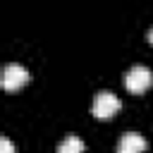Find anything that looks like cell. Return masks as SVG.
Wrapping results in <instances>:
<instances>
[{
	"instance_id": "5b68a950",
	"label": "cell",
	"mask_w": 153,
	"mask_h": 153,
	"mask_svg": "<svg viewBox=\"0 0 153 153\" xmlns=\"http://www.w3.org/2000/svg\"><path fill=\"white\" fill-rule=\"evenodd\" d=\"M57 153H84V141H81L76 134H67V136L60 141Z\"/></svg>"
},
{
	"instance_id": "7a4b0ae2",
	"label": "cell",
	"mask_w": 153,
	"mask_h": 153,
	"mask_svg": "<svg viewBox=\"0 0 153 153\" xmlns=\"http://www.w3.org/2000/svg\"><path fill=\"white\" fill-rule=\"evenodd\" d=\"M120 108H122V103H120V98H117L115 93L100 91V93H96V100H93V117H98V120H110Z\"/></svg>"
},
{
	"instance_id": "8992f818",
	"label": "cell",
	"mask_w": 153,
	"mask_h": 153,
	"mask_svg": "<svg viewBox=\"0 0 153 153\" xmlns=\"http://www.w3.org/2000/svg\"><path fill=\"white\" fill-rule=\"evenodd\" d=\"M0 153H14V146L7 136H0Z\"/></svg>"
},
{
	"instance_id": "6da1fadb",
	"label": "cell",
	"mask_w": 153,
	"mask_h": 153,
	"mask_svg": "<svg viewBox=\"0 0 153 153\" xmlns=\"http://www.w3.org/2000/svg\"><path fill=\"white\" fill-rule=\"evenodd\" d=\"M151 84H153V72L148 67H143V65H134L124 74V86L131 93H143V91L151 88Z\"/></svg>"
},
{
	"instance_id": "277c9868",
	"label": "cell",
	"mask_w": 153,
	"mask_h": 153,
	"mask_svg": "<svg viewBox=\"0 0 153 153\" xmlns=\"http://www.w3.org/2000/svg\"><path fill=\"white\" fill-rule=\"evenodd\" d=\"M146 151V139L136 131H127L120 136L117 143V153H143Z\"/></svg>"
},
{
	"instance_id": "3957f363",
	"label": "cell",
	"mask_w": 153,
	"mask_h": 153,
	"mask_svg": "<svg viewBox=\"0 0 153 153\" xmlns=\"http://www.w3.org/2000/svg\"><path fill=\"white\" fill-rule=\"evenodd\" d=\"M0 81H2V88L5 91H17V88H22L29 81V72H26V67L12 62V65H7L2 69V79Z\"/></svg>"
},
{
	"instance_id": "52a82bcc",
	"label": "cell",
	"mask_w": 153,
	"mask_h": 153,
	"mask_svg": "<svg viewBox=\"0 0 153 153\" xmlns=\"http://www.w3.org/2000/svg\"><path fill=\"white\" fill-rule=\"evenodd\" d=\"M146 38H148V43H151V45H153V29H151V31H148V36H146Z\"/></svg>"
}]
</instances>
